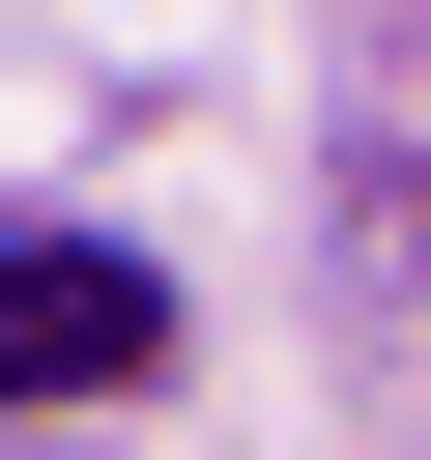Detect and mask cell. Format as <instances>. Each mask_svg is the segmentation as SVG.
Listing matches in <instances>:
<instances>
[{"mask_svg":"<svg viewBox=\"0 0 431 460\" xmlns=\"http://www.w3.org/2000/svg\"><path fill=\"white\" fill-rule=\"evenodd\" d=\"M172 345V288L144 259H86V230H0V402H115Z\"/></svg>","mask_w":431,"mask_h":460,"instance_id":"1","label":"cell"}]
</instances>
